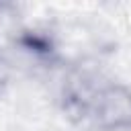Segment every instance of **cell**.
<instances>
[{"label": "cell", "instance_id": "1", "mask_svg": "<svg viewBox=\"0 0 131 131\" xmlns=\"http://www.w3.org/2000/svg\"><path fill=\"white\" fill-rule=\"evenodd\" d=\"M63 104L68 113L98 131L131 129V88L121 82L82 76L66 86Z\"/></svg>", "mask_w": 131, "mask_h": 131}]
</instances>
